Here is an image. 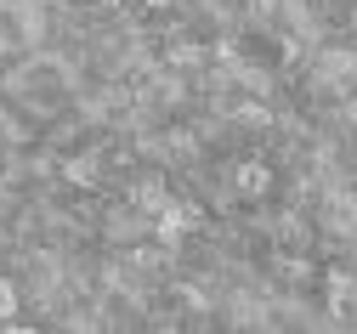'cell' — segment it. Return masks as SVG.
<instances>
[{
	"label": "cell",
	"mask_w": 357,
	"mask_h": 334,
	"mask_svg": "<svg viewBox=\"0 0 357 334\" xmlns=\"http://www.w3.org/2000/svg\"><path fill=\"white\" fill-rule=\"evenodd\" d=\"M6 334H40V328H6Z\"/></svg>",
	"instance_id": "obj_2"
},
{
	"label": "cell",
	"mask_w": 357,
	"mask_h": 334,
	"mask_svg": "<svg viewBox=\"0 0 357 334\" xmlns=\"http://www.w3.org/2000/svg\"><path fill=\"white\" fill-rule=\"evenodd\" d=\"M12 312H17V295H12V283L0 278V317H12Z\"/></svg>",
	"instance_id": "obj_1"
}]
</instances>
